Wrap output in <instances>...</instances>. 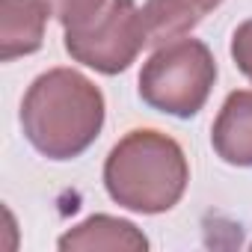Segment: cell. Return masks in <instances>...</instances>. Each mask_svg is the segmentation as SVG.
Here are the masks:
<instances>
[{"mask_svg": "<svg viewBox=\"0 0 252 252\" xmlns=\"http://www.w3.org/2000/svg\"><path fill=\"white\" fill-rule=\"evenodd\" d=\"M146 246H149V240L134 222L119 220V217H107V214H95L60 237V249H128V252H140Z\"/></svg>", "mask_w": 252, "mask_h": 252, "instance_id": "8", "label": "cell"}, {"mask_svg": "<svg viewBox=\"0 0 252 252\" xmlns=\"http://www.w3.org/2000/svg\"><path fill=\"white\" fill-rule=\"evenodd\" d=\"M211 146L228 166H252V89H237L225 98L211 128Z\"/></svg>", "mask_w": 252, "mask_h": 252, "instance_id": "5", "label": "cell"}, {"mask_svg": "<svg viewBox=\"0 0 252 252\" xmlns=\"http://www.w3.org/2000/svg\"><path fill=\"white\" fill-rule=\"evenodd\" d=\"M231 60L243 77L252 80V18L243 21L231 36Z\"/></svg>", "mask_w": 252, "mask_h": 252, "instance_id": "10", "label": "cell"}, {"mask_svg": "<svg viewBox=\"0 0 252 252\" xmlns=\"http://www.w3.org/2000/svg\"><path fill=\"white\" fill-rule=\"evenodd\" d=\"M187 181L190 166L184 149L152 128L125 134L104 163V187L110 199L137 214H163L175 208Z\"/></svg>", "mask_w": 252, "mask_h": 252, "instance_id": "2", "label": "cell"}, {"mask_svg": "<svg viewBox=\"0 0 252 252\" xmlns=\"http://www.w3.org/2000/svg\"><path fill=\"white\" fill-rule=\"evenodd\" d=\"M222 0H149L143 6V24L149 45H166L187 36L193 27L205 21Z\"/></svg>", "mask_w": 252, "mask_h": 252, "instance_id": "7", "label": "cell"}, {"mask_svg": "<svg viewBox=\"0 0 252 252\" xmlns=\"http://www.w3.org/2000/svg\"><path fill=\"white\" fill-rule=\"evenodd\" d=\"M217 80V63L205 42L175 39L160 45L140 71V98L166 116H196Z\"/></svg>", "mask_w": 252, "mask_h": 252, "instance_id": "3", "label": "cell"}, {"mask_svg": "<svg viewBox=\"0 0 252 252\" xmlns=\"http://www.w3.org/2000/svg\"><path fill=\"white\" fill-rule=\"evenodd\" d=\"M48 6V12L63 24V27H71V24H80L86 21L89 15H95L107 0H42Z\"/></svg>", "mask_w": 252, "mask_h": 252, "instance_id": "9", "label": "cell"}, {"mask_svg": "<svg viewBox=\"0 0 252 252\" xmlns=\"http://www.w3.org/2000/svg\"><path fill=\"white\" fill-rule=\"evenodd\" d=\"M146 45L143 9L134 0H107L86 21L65 27V51L71 60L101 74L125 71Z\"/></svg>", "mask_w": 252, "mask_h": 252, "instance_id": "4", "label": "cell"}, {"mask_svg": "<svg viewBox=\"0 0 252 252\" xmlns=\"http://www.w3.org/2000/svg\"><path fill=\"white\" fill-rule=\"evenodd\" d=\"M21 128L39 155L80 158L104 128V95L74 68H51L30 83L21 101Z\"/></svg>", "mask_w": 252, "mask_h": 252, "instance_id": "1", "label": "cell"}, {"mask_svg": "<svg viewBox=\"0 0 252 252\" xmlns=\"http://www.w3.org/2000/svg\"><path fill=\"white\" fill-rule=\"evenodd\" d=\"M48 15L42 0H0V60L12 63L39 51Z\"/></svg>", "mask_w": 252, "mask_h": 252, "instance_id": "6", "label": "cell"}]
</instances>
